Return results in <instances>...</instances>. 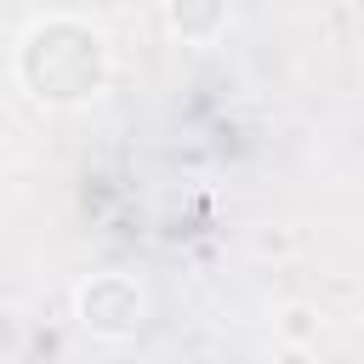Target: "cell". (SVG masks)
Masks as SVG:
<instances>
[{
	"label": "cell",
	"instance_id": "obj_1",
	"mask_svg": "<svg viewBox=\"0 0 364 364\" xmlns=\"http://www.w3.org/2000/svg\"><path fill=\"white\" fill-rule=\"evenodd\" d=\"M28 40L40 51H51V68H28L23 74L34 85V97H46V102H80V97L97 91V80H102V40L91 28H80V23H46Z\"/></svg>",
	"mask_w": 364,
	"mask_h": 364
}]
</instances>
